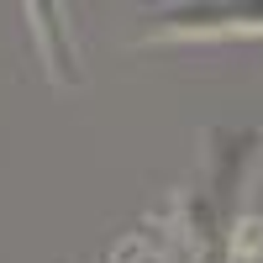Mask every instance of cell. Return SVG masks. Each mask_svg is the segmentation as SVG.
<instances>
[{
  "label": "cell",
  "instance_id": "obj_1",
  "mask_svg": "<svg viewBox=\"0 0 263 263\" xmlns=\"http://www.w3.org/2000/svg\"><path fill=\"white\" fill-rule=\"evenodd\" d=\"M263 32V0H184L147 21V37H253Z\"/></svg>",
  "mask_w": 263,
  "mask_h": 263
},
{
  "label": "cell",
  "instance_id": "obj_2",
  "mask_svg": "<svg viewBox=\"0 0 263 263\" xmlns=\"http://www.w3.org/2000/svg\"><path fill=\"white\" fill-rule=\"evenodd\" d=\"M27 27H32V42H37L42 63H48L53 84H79L74 42H69V27H63V6H58V0H27Z\"/></svg>",
  "mask_w": 263,
  "mask_h": 263
},
{
  "label": "cell",
  "instance_id": "obj_3",
  "mask_svg": "<svg viewBox=\"0 0 263 263\" xmlns=\"http://www.w3.org/2000/svg\"><path fill=\"white\" fill-rule=\"evenodd\" d=\"M232 248L242 253V258L263 253V221H258V216H248V221H237V237H232Z\"/></svg>",
  "mask_w": 263,
  "mask_h": 263
}]
</instances>
